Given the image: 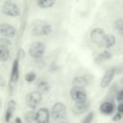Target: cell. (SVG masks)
I'll return each mask as SVG.
<instances>
[{"mask_svg":"<svg viewBox=\"0 0 123 123\" xmlns=\"http://www.w3.org/2000/svg\"><path fill=\"white\" fill-rule=\"evenodd\" d=\"M51 116L56 121H62L66 116V107L62 102H57L51 109Z\"/></svg>","mask_w":123,"mask_h":123,"instance_id":"cell-1","label":"cell"},{"mask_svg":"<svg viewBox=\"0 0 123 123\" xmlns=\"http://www.w3.org/2000/svg\"><path fill=\"white\" fill-rule=\"evenodd\" d=\"M70 96L71 99L75 103L79 102H85L87 100V93L85 87L83 86H73L72 88L70 89Z\"/></svg>","mask_w":123,"mask_h":123,"instance_id":"cell-2","label":"cell"},{"mask_svg":"<svg viewBox=\"0 0 123 123\" xmlns=\"http://www.w3.org/2000/svg\"><path fill=\"white\" fill-rule=\"evenodd\" d=\"M106 36V32L101 27H96L93 30H91L89 37L92 43L97 45L98 47H103V40Z\"/></svg>","mask_w":123,"mask_h":123,"instance_id":"cell-3","label":"cell"},{"mask_svg":"<svg viewBox=\"0 0 123 123\" xmlns=\"http://www.w3.org/2000/svg\"><path fill=\"white\" fill-rule=\"evenodd\" d=\"M2 12L4 14L12 16V17H16L20 14L19 7L12 0H8L4 2L3 7H2Z\"/></svg>","mask_w":123,"mask_h":123,"instance_id":"cell-4","label":"cell"},{"mask_svg":"<svg viewBox=\"0 0 123 123\" xmlns=\"http://www.w3.org/2000/svg\"><path fill=\"white\" fill-rule=\"evenodd\" d=\"M42 100V93L37 90L31 91L26 95V104L30 109H36Z\"/></svg>","mask_w":123,"mask_h":123,"instance_id":"cell-5","label":"cell"},{"mask_svg":"<svg viewBox=\"0 0 123 123\" xmlns=\"http://www.w3.org/2000/svg\"><path fill=\"white\" fill-rule=\"evenodd\" d=\"M51 25L44 21H37L33 27V34L35 36H47L51 33Z\"/></svg>","mask_w":123,"mask_h":123,"instance_id":"cell-6","label":"cell"},{"mask_svg":"<svg viewBox=\"0 0 123 123\" xmlns=\"http://www.w3.org/2000/svg\"><path fill=\"white\" fill-rule=\"evenodd\" d=\"M45 51V45L41 41H35L29 48V54L34 59H39L43 56Z\"/></svg>","mask_w":123,"mask_h":123,"instance_id":"cell-7","label":"cell"},{"mask_svg":"<svg viewBox=\"0 0 123 123\" xmlns=\"http://www.w3.org/2000/svg\"><path fill=\"white\" fill-rule=\"evenodd\" d=\"M115 75H116V67H115V66L109 67V68L105 71V73H104V75H103V77H102V79H101L100 86H101L102 88L108 87V86L111 84V82H112V80H113V78H114Z\"/></svg>","mask_w":123,"mask_h":123,"instance_id":"cell-8","label":"cell"},{"mask_svg":"<svg viewBox=\"0 0 123 123\" xmlns=\"http://www.w3.org/2000/svg\"><path fill=\"white\" fill-rule=\"evenodd\" d=\"M99 111L104 115H111L115 111L114 101L111 99H107L103 101L99 106Z\"/></svg>","mask_w":123,"mask_h":123,"instance_id":"cell-9","label":"cell"},{"mask_svg":"<svg viewBox=\"0 0 123 123\" xmlns=\"http://www.w3.org/2000/svg\"><path fill=\"white\" fill-rule=\"evenodd\" d=\"M51 111L47 108H40L36 111V123H48Z\"/></svg>","mask_w":123,"mask_h":123,"instance_id":"cell-10","label":"cell"},{"mask_svg":"<svg viewBox=\"0 0 123 123\" xmlns=\"http://www.w3.org/2000/svg\"><path fill=\"white\" fill-rule=\"evenodd\" d=\"M16 34V30L15 28L11 25V24H7V23H3L0 25V35L3 36L4 37H13Z\"/></svg>","mask_w":123,"mask_h":123,"instance_id":"cell-11","label":"cell"},{"mask_svg":"<svg viewBox=\"0 0 123 123\" xmlns=\"http://www.w3.org/2000/svg\"><path fill=\"white\" fill-rule=\"evenodd\" d=\"M89 107H90V104H89V101H87V100L85 102L75 103L72 108V111L75 114H83L88 111Z\"/></svg>","mask_w":123,"mask_h":123,"instance_id":"cell-12","label":"cell"},{"mask_svg":"<svg viewBox=\"0 0 123 123\" xmlns=\"http://www.w3.org/2000/svg\"><path fill=\"white\" fill-rule=\"evenodd\" d=\"M19 78V60L18 58H16L12 65V70H11V77H10V81L11 83H16L17 80Z\"/></svg>","mask_w":123,"mask_h":123,"instance_id":"cell-13","label":"cell"},{"mask_svg":"<svg viewBox=\"0 0 123 123\" xmlns=\"http://www.w3.org/2000/svg\"><path fill=\"white\" fill-rule=\"evenodd\" d=\"M115 43H116L115 36L112 34H106L104 40H103V47L106 49H109V48L113 47L115 45Z\"/></svg>","mask_w":123,"mask_h":123,"instance_id":"cell-14","label":"cell"},{"mask_svg":"<svg viewBox=\"0 0 123 123\" xmlns=\"http://www.w3.org/2000/svg\"><path fill=\"white\" fill-rule=\"evenodd\" d=\"M111 57H112V55H111V53L109 50H104V51H102L101 53H99V54L95 57L94 62H95L97 64H100V63H102V62H105V61L111 60Z\"/></svg>","mask_w":123,"mask_h":123,"instance_id":"cell-15","label":"cell"},{"mask_svg":"<svg viewBox=\"0 0 123 123\" xmlns=\"http://www.w3.org/2000/svg\"><path fill=\"white\" fill-rule=\"evenodd\" d=\"M15 101L14 100H10L9 103H8V106H7V110H6V112H5V120L6 122H9L12 116V113L15 110Z\"/></svg>","mask_w":123,"mask_h":123,"instance_id":"cell-16","label":"cell"},{"mask_svg":"<svg viewBox=\"0 0 123 123\" xmlns=\"http://www.w3.org/2000/svg\"><path fill=\"white\" fill-rule=\"evenodd\" d=\"M72 84H73V86L86 87L89 84V80L86 76H77L72 80Z\"/></svg>","mask_w":123,"mask_h":123,"instance_id":"cell-17","label":"cell"},{"mask_svg":"<svg viewBox=\"0 0 123 123\" xmlns=\"http://www.w3.org/2000/svg\"><path fill=\"white\" fill-rule=\"evenodd\" d=\"M37 90L39 91L40 93H48L50 90V85L47 81L45 80H40L37 84Z\"/></svg>","mask_w":123,"mask_h":123,"instance_id":"cell-18","label":"cell"},{"mask_svg":"<svg viewBox=\"0 0 123 123\" xmlns=\"http://www.w3.org/2000/svg\"><path fill=\"white\" fill-rule=\"evenodd\" d=\"M37 4L39 8L42 9H48L54 6L55 0H37Z\"/></svg>","mask_w":123,"mask_h":123,"instance_id":"cell-19","label":"cell"},{"mask_svg":"<svg viewBox=\"0 0 123 123\" xmlns=\"http://www.w3.org/2000/svg\"><path fill=\"white\" fill-rule=\"evenodd\" d=\"M10 49L0 46V62H7L10 58Z\"/></svg>","mask_w":123,"mask_h":123,"instance_id":"cell-20","label":"cell"},{"mask_svg":"<svg viewBox=\"0 0 123 123\" xmlns=\"http://www.w3.org/2000/svg\"><path fill=\"white\" fill-rule=\"evenodd\" d=\"M114 27L118 34L123 37V18H118L114 22Z\"/></svg>","mask_w":123,"mask_h":123,"instance_id":"cell-21","label":"cell"},{"mask_svg":"<svg viewBox=\"0 0 123 123\" xmlns=\"http://www.w3.org/2000/svg\"><path fill=\"white\" fill-rule=\"evenodd\" d=\"M25 121L26 123H36V112L30 111L25 114Z\"/></svg>","mask_w":123,"mask_h":123,"instance_id":"cell-22","label":"cell"},{"mask_svg":"<svg viewBox=\"0 0 123 123\" xmlns=\"http://www.w3.org/2000/svg\"><path fill=\"white\" fill-rule=\"evenodd\" d=\"M37 78V75L35 72H28L26 75H25V80L27 83H32L36 80Z\"/></svg>","mask_w":123,"mask_h":123,"instance_id":"cell-23","label":"cell"},{"mask_svg":"<svg viewBox=\"0 0 123 123\" xmlns=\"http://www.w3.org/2000/svg\"><path fill=\"white\" fill-rule=\"evenodd\" d=\"M93 117H94V112H93V111H89V112L85 116V118L83 119L82 123H91L92 120H93Z\"/></svg>","mask_w":123,"mask_h":123,"instance_id":"cell-24","label":"cell"},{"mask_svg":"<svg viewBox=\"0 0 123 123\" xmlns=\"http://www.w3.org/2000/svg\"><path fill=\"white\" fill-rule=\"evenodd\" d=\"M11 41L8 39V37H3V38H0V46L2 47H6V48H10L11 46Z\"/></svg>","mask_w":123,"mask_h":123,"instance_id":"cell-25","label":"cell"},{"mask_svg":"<svg viewBox=\"0 0 123 123\" xmlns=\"http://www.w3.org/2000/svg\"><path fill=\"white\" fill-rule=\"evenodd\" d=\"M115 100L117 102H119V103L123 102V87L116 91V93H115Z\"/></svg>","mask_w":123,"mask_h":123,"instance_id":"cell-26","label":"cell"},{"mask_svg":"<svg viewBox=\"0 0 123 123\" xmlns=\"http://www.w3.org/2000/svg\"><path fill=\"white\" fill-rule=\"evenodd\" d=\"M122 118H123V114L122 113H120V112H118V111H116L113 115H112V121L113 122H119V121H121L122 120Z\"/></svg>","mask_w":123,"mask_h":123,"instance_id":"cell-27","label":"cell"},{"mask_svg":"<svg viewBox=\"0 0 123 123\" xmlns=\"http://www.w3.org/2000/svg\"><path fill=\"white\" fill-rule=\"evenodd\" d=\"M116 111H117L118 112H120V113L123 114V102H120V103L118 104V106H117V108H116Z\"/></svg>","mask_w":123,"mask_h":123,"instance_id":"cell-28","label":"cell"},{"mask_svg":"<svg viewBox=\"0 0 123 123\" xmlns=\"http://www.w3.org/2000/svg\"><path fill=\"white\" fill-rule=\"evenodd\" d=\"M116 67V74H122L123 73V64L119 65V66H115Z\"/></svg>","mask_w":123,"mask_h":123,"instance_id":"cell-29","label":"cell"},{"mask_svg":"<svg viewBox=\"0 0 123 123\" xmlns=\"http://www.w3.org/2000/svg\"><path fill=\"white\" fill-rule=\"evenodd\" d=\"M14 123H22V120L20 117H15L14 119Z\"/></svg>","mask_w":123,"mask_h":123,"instance_id":"cell-30","label":"cell"},{"mask_svg":"<svg viewBox=\"0 0 123 123\" xmlns=\"http://www.w3.org/2000/svg\"><path fill=\"white\" fill-rule=\"evenodd\" d=\"M5 85V82H4V80H3V78L0 76V86H3Z\"/></svg>","mask_w":123,"mask_h":123,"instance_id":"cell-31","label":"cell"},{"mask_svg":"<svg viewBox=\"0 0 123 123\" xmlns=\"http://www.w3.org/2000/svg\"><path fill=\"white\" fill-rule=\"evenodd\" d=\"M119 83H120L121 85H123V77H122V78L120 79V82H119Z\"/></svg>","mask_w":123,"mask_h":123,"instance_id":"cell-32","label":"cell"},{"mask_svg":"<svg viewBox=\"0 0 123 123\" xmlns=\"http://www.w3.org/2000/svg\"><path fill=\"white\" fill-rule=\"evenodd\" d=\"M60 123H69V122H65V121H61Z\"/></svg>","mask_w":123,"mask_h":123,"instance_id":"cell-33","label":"cell"},{"mask_svg":"<svg viewBox=\"0 0 123 123\" xmlns=\"http://www.w3.org/2000/svg\"><path fill=\"white\" fill-rule=\"evenodd\" d=\"M0 108H1V100H0Z\"/></svg>","mask_w":123,"mask_h":123,"instance_id":"cell-34","label":"cell"},{"mask_svg":"<svg viewBox=\"0 0 123 123\" xmlns=\"http://www.w3.org/2000/svg\"><path fill=\"white\" fill-rule=\"evenodd\" d=\"M118 123H123V122H121V121H119V122H118Z\"/></svg>","mask_w":123,"mask_h":123,"instance_id":"cell-35","label":"cell"}]
</instances>
